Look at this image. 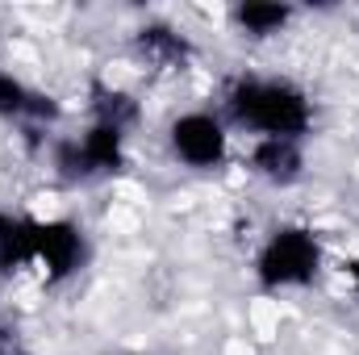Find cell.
I'll return each mask as SVG.
<instances>
[{
    "label": "cell",
    "mask_w": 359,
    "mask_h": 355,
    "mask_svg": "<svg viewBox=\"0 0 359 355\" xmlns=\"http://www.w3.org/2000/svg\"><path fill=\"white\" fill-rule=\"evenodd\" d=\"M226 117L238 130H251L255 142L259 138H292L305 142L309 126H313V100L288 76H259V72H243L234 76V84L226 88Z\"/></svg>",
    "instance_id": "cell-1"
},
{
    "label": "cell",
    "mask_w": 359,
    "mask_h": 355,
    "mask_svg": "<svg viewBox=\"0 0 359 355\" xmlns=\"http://www.w3.org/2000/svg\"><path fill=\"white\" fill-rule=\"evenodd\" d=\"M322 239L309 230V226H297V222H284L276 226L268 239L259 243L255 251V280L259 288L268 293H284V288H305L318 280L322 272Z\"/></svg>",
    "instance_id": "cell-2"
},
{
    "label": "cell",
    "mask_w": 359,
    "mask_h": 355,
    "mask_svg": "<svg viewBox=\"0 0 359 355\" xmlns=\"http://www.w3.org/2000/svg\"><path fill=\"white\" fill-rule=\"evenodd\" d=\"M168 151L188 172H217L230 159V126L213 109H184L168 121Z\"/></svg>",
    "instance_id": "cell-3"
},
{
    "label": "cell",
    "mask_w": 359,
    "mask_h": 355,
    "mask_svg": "<svg viewBox=\"0 0 359 355\" xmlns=\"http://www.w3.org/2000/svg\"><path fill=\"white\" fill-rule=\"evenodd\" d=\"M25 222H29V267H38L50 284L84 267L88 243L72 217H25Z\"/></svg>",
    "instance_id": "cell-4"
},
{
    "label": "cell",
    "mask_w": 359,
    "mask_h": 355,
    "mask_svg": "<svg viewBox=\"0 0 359 355\" xmlns=\"http://www.w3.org/2000/svg\"><path fill=\"white\" fill-rule=\"evenodd\" d=\"M126 130L109 126V121H92L84 134L67 138L55 155V168L72 180H92V176H117L126 168Z\"/></svg>",
    "instance_id": "cell-5"
},
{
    "label": "cell",
    "mask_w": 359,
    "mask_h": 355,
    "mask_svg": "<svg viewBox=\"0 0 359 355\" xmlns=\"http://www.w3.org/2000/svg\"><path fill=\"white\" fill-rule=\"evenodd\" d=\"M134 51L147 67L155 72H184L192 63V42L188 34L176 25H163V21H151L134 34Z\"/></svg>",
    "instance_id": "cell-6"
},
{
    "label": "cell",
    "mask_w": 359,
    "mask_h": 355,
    "mask_svg": "<svg viewBox=\"0 0 359 355\" xmlns=\"http://www.w3.org/2000/svg\"><path fill=\"white\" fill-rule=\"evenodd\" d=\"M251 172L264 184L288 188L305 176V147L292 138H259L251 147Z\"/></svg>",
    "instance_id": "cell-7"
},
{
    "label": "cell",
    "mask_w": 359,
    "mask_h": 355,
    "mask_svg": "<svg viewBox=\"0 0 359 355\" xmlns=\"http://www.w3.org/2000/svg\"><path fill=\"white\" fill-rule=\"evenodd\" d=\"M230 21L247 38H276V34H284L297 21V8L292 4H276V0H247V4H238L230 13Z\"/></svg>",
    "instance_id": "cell-8"
},
{
    "label": "cell",
    "mask_w": 359,
    "mask_h": 355,
    "mask_svg": "<svg viewBox=\"0 0 359 355\" xmlns=\"http://www.w3.org/2000/svg\"><path fill=\"white\" fill-rule=\"evenodd\" d=\"M343 276H347V284H351V288L359 293V251L351 255V260H347V264H343Z\"/></svg>",
    "instance_id": "cell-9"
},
{
    "label": "cell",
    "mask_w": 359,
    "mask_h": 355,
    "mask_svg": "<svg viewBox=\"0 0 359 355\" xmlns=\"http://www.w3.org/2000/svg\"><path fill=\"white\" fill-rule=\"evenodd\" d=\"M13 226H17V213H8V209H0V239H4V234H8Z\"/></svg>",
    "instance_id": "cell-10"
},
{
    "label": "cell",
    "mask_w": 359,
    "mask_h": 355,
    "mask_svg": "<svg viewBox=\"0 0 359 355\" xmlns=\"http://www.w3.org/2000/svg\"><path fill=\"white\" fill-rule=\"evenodd\" d=\"M0 343H4V326H0Z\"/></svg>",
    "instance_id": "cell-11"
}]
</instances>
